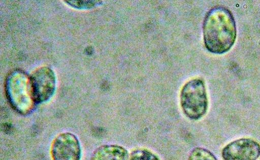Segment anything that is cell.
<instances>
[{
	"label": "cell",
	"instance_id": "ba28073f",
	"mask_svg": "<svg viewBox=\"0 0 260 160\" xmlns=\"http://www.w3.org/2000/svg\"><path fill=\"white\" fill-rule=\"evenodd\" d=\"M188 160H217L209 150L201 147L194 148L190 152Z\"/></svg>",
	"mask_w": 260,
	"mask_h": 160
},
{
	"label": "cell",
	"instance_id": "52a82bcc",
	"mask_svg": "<svg viewBox=\"0 0 260 160\" xmlns=\"http://www.w3.org/2000/svg\"><path fill=\"white\" fill-rule=\"evenodd\" d=\"M128 153L123 147L117 145H104L96 148L91 160H128Z\"/></svg>",
	"mask_w": 260,
	"mask_h": 160
},
{
	"label": "cell",
	"instance_id": "5b68a950",
	"mask_svg": "<svg viewBox=\"0 0 260 160\" xmlns=\"http://www.w3.org/2000/svg\"><path fill=\"white\" fill-rule=\"evenodd\" d=\"M51 153L53 160H80L81 149L80 142L72 133H60L52 142Z\"/></svg>",
	"mask_w": 260,
	"mask_h": 160
},
{
	"label": "cell",
	"instance_id": "30bf717a",
	"mask_svg": "<svg viewBox=\"0 0 260 160\" xmlns=\"http://www.w3.org/2000/svg\"><path fill=\"white\" fill-rule=\"evenodd\" d=\"M69 4L73 7L76 8H90L93 7L95 4V1H69Z\"/></svg>",
	"mask_w": 260,
	"mask_h": 160
},
{
	"label": "cell",
	"instance_id": "6da1fadb",
	"mask_svg": "<svg viewBox=\"0 0 260 160\" xmlns=\"http://www.w3.org/2000/svg\"><path fill=\"white\" fill-rule=\"evenodd\" d=\"M205 46L215 54L229 51L236 37V27L230 10L222 7L211 9L206 14L203 26Z\"/></svg>",
	"mask_w": 260,
	"mask_h": 160
},
{
	"label": "cell",
	"instance_id": "8992f818",
	"mask_svg": "<svg viewBox=\"0 0 260 160\" xmlns=\"http://www.w3.org/2000/svg\"><path fill=\"white\" fill-rule=\"evenodd\" d=\"M221 154L223 160H257L260 145L251 138H241L226 145Z\"/></svg>",
	"mask_w": 260,
	"mask_h": 160
},
{
	"label": "cell",
	"instance_id": "277c9868",
	"mask_svg": "<svg viewBox=\"0 0 260 160\" xmlns=\"http://www.w3.org/2000/svg\"><path fill=\"white\" fill-rule=\"evenodd\" d=\"M36 103L48 101L53 95L56 87L54 72L48 67H42L35 70L30 77Z\"/></svg>",
	"mask_w": 260,
	"mask_h": 160
},
{
	"label": "cell",
	"instance_id": "9c48e42d",
	"mask_svg": "<svg viewBox=\"0 0 260 160\" xmlns=\"http://www.w3.org/2000/svg\"><path fill=\"white\" fill-rule=\"evenodd\" d=\"M129 160H160L154 153L146 149H138L131 153Z\"/></svg>",
	"mask_w": 260,
	"mask_h": 160
},
{
	"label": "cell",
	"instance_id": "7a4b0ae2",
	"mask_svg": "<svg viewBox=\"0 0 260 160\" xmlns=\"http://www.w3.org/2000/svg\"><path fill=\"white\" fill-rule=\"evenodd\" d=\"M180 104L185 115L197 120L203 117L208 108V98L204 81L194 78L187 82L180 92Z\"/></svg>",
	"mask_w": 260,
	"mask_h": 160
},
{
	"label": "cell",
	"instance_id": "3957f363",
	"mask_svg": "<svg viewBox=\"0 0 260 160\" xmlns=\"http://www.w3.org/2000/svg\"><path fill=\"white\" fill-rule=\"evenodd\" d=\"M6 89L13 106L21 113L28 112L35 102L30 79L19 71L12 73L8 77Z\"/></svg>",
	"mask_w": 260,
	"mask_h": 160
}]
</instances>
